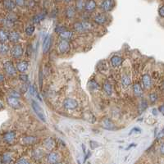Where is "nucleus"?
Segmentation results:
<instances>
[{
  "instance_id": "bb28decb",
  "label": "nucleus",
  "mask_w": 164,
  "mask_h": 164,
  "mask_svg": "<svg viewBox=\"0 0 164 164\" xmlns=\"http://www.w3.org/2000/svg\"><path fill=\"white\" fill-rule=\"evenodd\" d=\"M73 34L72 31H70V30H65L62 32L61 34H59V37L61 38L62 39H64V40H69L71 39L73 37Z\"/></svg>"
},
{
  "instance_id": "052dcab7",
  "label": "nucleus",
  "mask_w": 164,
  "mask_h": 164,
  "mask_svg": "<svg viewBox=\"0 0 164 164\" xmlns=\"http://www.w3.org/2000/svg\"><path fill=\"white\" fill-rule=\"evenodd\" d=\"M77 163L78 164H81V163H80V161H79V160H77Z\"/></svg>"
},
{
  "instance_id": "a19ab883",
  "label": "nucleus",
  "mask_w": 164,
  "mask_h": 164,
  "mask_svg": "<svg viewBox=\"0 0 164 164\" xmlns=\"http://www.w3.org/2000/svg\"><path fill=\"white\" fill-rule=\"evenodd\" d=\"M158 15H159L160 17L164 18V5H162L158 8Z\"/></svg>"
},
{
  "instance_id": "4468645a",
  "label": "nucleus",
  "mask_w": 164,
  "mask_h": 164,
  "mask_svg": "<svg viewBox=\"0 0 164 164\" xmlns=\"http://www.w3.org/2000/svg\"><path fill=\"white\" fill-rule=\"evenodd\" d=\"M21 39V34L17 30H10L9 31V37H8V40L11 43H13L15 44L18 43Z\"/></svg>"
},
{
  "instance_id": "f8f14e48",
  "label": "nucleus",
  "mask_w": 164,
  "mask_h": 164,
  "mask_svg": "<svg viewBox=\"0 0 164 164\" xmlns=\"http://www.w3.org/2000/svg\"><path fill=\"white\" fill-rule=\"evenodd\" d=\"M58 48L59 53H62V54H65L70 50V43L68 40L61 39V41L58 43Z\"/></svg>"
},
{
  "instance_id": "20e7f679",
  "label": "nucleus",
  "mask_w": 164,
  "mask_h": 164,
  "mask_svg": "<svg viewBox=\"0 0 164 164\" xmlns=\"http://www.w3.org/2000/svg\"><path fill=\"white\" fill-rule=\"evenodd\" d=\"M23 53H24V50H23V47L21 44L20 43H17V44H14L11 50H10V53H11V56L12 57L15 59H19L20 58L22 57L23 55Z\"/></svg>"
},
{
  "instance_id": "4be33fe9",
  "label": "nucleus",
  "mask_w": 164,
  "mask_h": 164,
  "mask_svg": "<svg viewBox=\"0 0 164 164\" xmlns=\"http://www.w3.org/2000/svg\"><path fill=\"white\" fill-rule=\"evenodd\" d=\"M142 81H143V84H144V86H145V89H150L151 85H152V79L150 77V76L149 74L145 73L142 76Z\"/></svg>"
},
{
  "instance_id": "cd10ccee",
  "label": "nucleus",
  "mask_w": 164,
  "mask_h": 164,
  "mask_svg": "<svg viewBox=\"0 0 164 164\" xmlns=\"http://www.w3.org/2000/svg\"><path fill=\"white\" fill-rule=\"evenodd\" d=\"M10 48L8 44L6 43H0V54L1 55H7L9 52Z\"/></svg>"
},
{
  "instance_id": "c03bdc74",
  "label": "nucleus",
  "mask_w": 164,
  "mask_h": 164,
  "mask_svg": "<svg viewBox=\"0 0 164 164\" xmlns=\"http://www.w3.org/2000/svg\"><path fill=\"white\" fill-rule=\"evenodd\" d=\"M21 90H22V92H23V93L27 91V90H28V84H27V83H25L24 85H22V87H21Z\"/></svg>"
},
{
  "instance_id": "6ab92c4d",
  "label": "nucleus",
  "mask_w": 164,
  "mask_h": 164,
  "mask_svg": "<svg viewBox=\"0 0 164 164\" xmlns=\"http://www.w3.org/2000/svg\"><path fill=\"white\" fill-rule=\"evenodd\" d=\"M102 126L106 129L107 130H113L115 129V125L112 121L108 119V118H105L103 119V121H102Z\"/></svg>"
},
{
  "instance_id": "0eeeda50",
  "label": "nucleus",
  "mask_w": 164,
  "mask_h": 164,
  "mask_svg": "<svg viewBox=\"0 0 164 164\" xmlns=\"http://www.w3.org/2000/svg\"><path fill=\"white\" fill-rule=\"evenodd\" d=\"M17 138V134L13 130H9L5 132L3 135V142L8 144V145H12L14 143L15 140Z\"/></svg>"
},
{
  "instance_id": "a18cd8bd",
  "label": "nucleus",
  "mask_w": 164,
  "mask_h": 164,
  "mask_svg": "<svg viewBox=\"0 0 164 164\" xmlns=\"http://www.w3.org/2000/svg\"><path fill=\"white\" fill-rule=\"evenodd\" d=\"M140 129H139V128H137V127H135L133 130L130 131V134H132V133H140Z\"/></svg>"
},
{
  "instance_id": "2eb2a0df",
  "label": "nucleus",
  "mask_w": 164,
  "mask_h": 164,
  "mask_svg": "<svg viewBox=\"0 0 164 164\" xmlns=\"http://www.w3.org/2000/svg\"><path fill=\"white\" fill-rule=\"evenodd\" d=\"M46 15H47V12H45V11L40 12L36 15H34V17H32V20H31L32 24H39V22H41L43 20H44V18L46 17Z\"/></svg>"
},
{
  "instance_id": "6e6552de",
  "label": "nucleus",
  "mask_w": 164,
  "mask_h": 164,
  "mask_svg": "<svg viewBox=\"0 0 164 164\" xmlns=\"http://www.w3.org/2000/svg\"><path fill=\"white\" fill-rule=\"evenodd\" d=\"M0 3L7 12H14L17 8L14 0H0Z\"/></svg>"
},
{
  "instance_id": "a211bd4d",
  "label": "nucleus",
  "mask_w": 164,
  "mask_h": 164,
  "mask_svg": "<svg viewBox=\"0 0 164 164\" xmlns=\"http://www.w3.org/2000/svg\"><path fill=\"white\" fill-rule=\"evenodd\" d=\"M30 63L26 61H21L17 64V70L21 73H23L26 72L29 68Z\"/></svg>"
},
{
  "instance_id": "aec40b11",
  "label": "nucleus",
  "mask_w": 164,
  "mask_h": 164,
  "mask_svg": "<svg viewBox=\"0 0 164 164\" xmlns=\"http://www.w3.org/2000/svg\"><path fill=\"white\" fill-rule=\"evenodd\" d=\"M51 47V37L49 34H47L44 38L43 42V53H47L49 51Z\"/></svg>"
},
{
  "instance_id": "423d86ee",
  "label": "nucleus",
  "mask_w": 164,
  "mask_h": 164,
  "mask_svg": "<svg viewBox=\"0 0 164 164\" xmlns=\"http://www.w3.org/2000/svg\"><path fill=\"white\" fill-rule=\"evenodd\" d=\"M3 67L5 73L7 75H8L9 76H15L17 75V68H15L14 64L12 63V62L8 60V61L4 62Z\"/></svg>"
},
{
  "instance_id": "f3484780",
  "label": "nucleus",
  "mask_w": 164,
  "mask_h": 164,
  "mask_svg": "<svg viewBox=\"0 0 164 164\" xmlns=\"http://www.w3.org/2000/svg\"><path fill=\"white\" fill-rule=\"evenodd\" d=\"M13 161V154L10 152H6L1 156V163L3 164H10Z\"/></svg>"
},
{
  "instance_id": "680f3d73",
  "label": "nucleus",
  "mask_w": 164,
  "mask_h": 164,
  "mask_svg": "<svg viewBox=\"0 0 164 164\" xmlns=\"http://www.w3.org/2000/svg\"><path fill=\"white\" fill-rule=\"evenodd\" d=\"M56 164H63V163H56Z\"/></svg>"
},
{
  "instance_id": "864d4df0",
  "label": "nucleus",
  "mask_w": 164,
  "mask_h": 164,
  "mask_svg": "<svg viewBox=\"0 0 164 164\" xmlns=\"http://www.w3.org/2000/svg\"><path fill=\"white\" fill-rule=\"evenodd\" d=\"M90 155H91V153L89 151V152H88V154H87L86 156H85V162L86 161V159H88V158H90Z\"/></svg>"
},
{
  "instance_id": "5701e85b",
  "label": "nucleus",
  "mask_w": 164,
  "mask_h": 164,
  "mask_svg": "<svg viewBox=\"0 0 164 164\" xmlns=\"http://www.w3.org/2000/svg\"><path fill=\"white\" fill-rule=\"evenodd\" d=\"M37 142V138L32 136V135H28V136H25L22 139V143L25 145H32L35 144Z\"/></svg>"
},
{
  "instance_id": "8fccbe9b",
  "label": "nucleus",
  "mask_w": 164,
  "mask_h": 164,
  "mask_svg": "<svg viewBox=\"0 0 164 164\" xmlns=\"http://www.w3.org/2000/svg\"><path fill=\"white\" fill-rule=\"evenodd\" d=\"M159 112L164 116V104H163L162 106H160Z\"/></svg>"
},
{
  "instance_id": "b1692460",
  "label": "nucleus",
  "mask_w": 164,
  "mask_h": 164,
  "mask_svg": "<svg viewBox=\"0 0 164 164\" xmlns=\"http://www.w3.org/2000/svg\"><path fill=\"white\" fill-rule=\"evenodd\" d=\"M9 31L3 28H0V43H6L8 41Z\"/></svg>"
},
{
  "instance_id": "4c0bfd02",
  "label": "nucleus",
  "mask_w": 164,
  "mask_h": 164,
  "mask_svg": "<svg viewBox=\"0 0 164 164\" xmlns=\"http://www.w3.org/2000/svg\"><path fill=\"white\" fill-rule=\"evenodd\" d=\"M158 99V94L156 93H151L150 94V100L151 103H156Z\"/></svg>"
},
{
  "instance_id": "6e6d98bb",
  "label": "nucleus",
  "mask_w": 164,
  "mask_h": 164,
  "mask_svg": "<svg viewBox=\"0 0 164 164\" xmlns=\"http://www.w3.org/2000/svg\"><path fill=\"white\" fill-rule=\"evenodd\" d=\"M135 144H131V145H130V146H129V147H128V148H127V149H126V150H130V148H131V147H135Z\"/></svg>"
},
{
  "instance_id": "ddd939ff",
  "label": "nucleus",
  "mask_w": 164,
  "mask_h": 164,
  "mask_svg": "<svg viewBox=\"0 0 164 164\" xmlns=\"http://www.w3.org/2000/svg\"><path fill=\"white\" fill-rule=\"evenodd\" d=\"M7 102L8 103L11 107L14 108V109H18L20 108L21 105V103H20L19 99L17 98H15L12 96H8L7 98Z\"/></svg>"
},
{
  "instance_id": "de8ad7c7",
  "label": "nucleus",
  "mask_w": 164,
  "mask_h": 164,
  "mask_svg": "<svg viewBox=\"0 0 164 164\" xmlns=\"http://www.w3.org/2000/svg\"><path fill=\"white\" fill-rule=\"evenodd\" d=\"M160 153H161V154L164 156V143L162 144L161 147H160Z\"/></svg>"
},
{
  "instance_id": "bf43d9fd",
  "label": "nucleus",
  "mask_w": 164,
  "mask_h": 164,
  "mask_svg": "<svg viewBox=\"0 0 164 164\" xmlns=\"http://www.w3.org/2000/svg\"><path fill=\"white\" fill-rule=\"evenodd\" d=\"M163 89L164 90V81H163Z\"/></svg>"
},
{
  "instance_id": "13d9d810",
  "label": "nucleus",
  "mask_w": 164,
  "mask_h": 164,
  "mask_svg": "<svg viewBox=\"0 0 164 164\" xmlns=\"http://www.w3.org/2000/svg\"><path fill=\"white\" fill-rule=\"evenodd\" d=\"M82 148H83V151H84V154H85V145H82Z\"/></svg>"
},
{
  "instance_id": "5fc2aeb1",
  "label": "nucleus",
  "mask_w": 164,
  "mask_h": 164,
  "mask_svg": "<svg viewBox=\"0 0 164 164\" xmlns=\"http://www.w3.org/2000/svg\"><path fill=\"white\" fill-rule=\"evenodd\" d=\"M152 112H153V114H154V116H157V115H158V110H157V109H155V108L153 109Z\"/></svg>"
},
{
  "instance_id": "e433bc0d",
  "label": "nucleus",
  "mask_w": 164,
  "mask_h": 164,
  "mask_svg": "<svg viewBox=\"0 0 164 164\" xmlns=\"http://www.w3.org/2000/svg\"><path fill=\"white\" fill-rule=\"evenodd\" d=\"M16 164H31V163L26 158H20L17 161Z\"/></svg>"
},
{
  "instance_id": "a878e982",
  "label": "nucleus",
  "mask_w": 164,
  "mask_h": 164,
  "mask_svg": "<svg viewBox=\"0 0 164 164\" xmlns=\"http://www.w3.org/2000/svg\"><path fill=\"white\" fill-rule=\"evenodd\" d=\"M43 156V150H41L40 149H36V150H34V151H33V153H32V158H33V159L37 161V162H39V161L42 159Z\"/></svg>"
},
{
  "instance_id": "9d476101",
  "label": "nucleus",
  "mask_w": 164,
  "mask_h": 164,
  "mask_svg": "<svg viewBox=\"0 0 164 164\" xmlns=\"http://www.w3.org/2000/svg\"><path fill=\"white\" fill-rule=\"evenodd\" d=\"M76 12H77V10L76 8L75 5H68L65 8L64 15L66 16V17L68 19H73L76 15Z\"/></svg>"
},
{
  "instance_id": "09e8293b",
  "label": "nucleus",
  "mask_w": 164,
  "mask_h": 164,
  "mask_svg": "<svg viewBox=\"0 0 164 164\" xmlns=\"http://www.w3.org/2000/svg\"><path fill=\"white\" fill-rule=\"evenodd\" d=\"M39 85L40 87H42V72H41V71L39 72Z\"/></svg>"
},
{
  "instance_id": "473e14b6",
  "label": "nucleus",
  "mask_w": 164,
  "mask_h": 164,
  "mask_svg": "<svg viewBox=\"0 0 164 164\" xmlns=\"http://www.w3.org/2000/svg\"><path fill=\"white\" fill-rule=\"evenodd\" d=\"M103 90L105 91V93H106L107 95H111L112 94V87L110 83L104 82L103 85Z\"/></svg>"
},
{
  "instance_id": "3c124183",
  "label": "nucleus",
  "mask_w": 164,
  "mask_h": 164,
  "mask_svg": "<svg viewBox=\"0 0 164 164\" xmlns=\"http://www.w3.org/2000/svg\"><path fill=\"white\" fill-rule=\"evenodd\" d=\"M63 1L65 3H67V4H70V3H72L74 1H76V0H63Z\"/></svg>"
},
{
  "instance_id": "c756f323",
  "label": "nucleus",
  "mask_w": 164,
  "mask_h": 164,
  "mask_svg": "<svg viewBox=\"0 0 164 164\" xmlns=\"http://www.w3.org/2000/svg\"><path fill=\"white\" fill-rule=\"evenodd\" d=\"M86 0H76L75 1V7L77 11L81 12L82 10L85 9V5Z\"/></svg>"
},
{
  "instance_id": "412c9836",
  "label": "nucleus",
  "mask_w": 164,
  "mask_h": 164,
  "mask_svg": "<svg viewBox=\"0 0 164 164\" xmlns=\"http://www.w3.org/2000/svg\"><path fill=\"white\" fill-rule=\"evenodd\" d=\"M43 146L47 150L52 151L55 147V140L53 138H47L46 140L43 141Z\"/></svg>"
},
{
  "instance_id": "72a5a7b5",
  "label": "nucleus",
  "mask_w": 164,
  "mask_h": 164,
  "mask_svg": "<svg viewBox=\"0 0 164 164\" xmlns=\"http://www.w3.org/2000/svg\"><path fill=\"white\" fill-rule=\"evenodd\" d=\"M14 1L17 7L21 8L26 7V4H27V0H14Z\"/></svg>"
},
{
  "instance_id": "7ed1b4c3",
  "label": "nucleus",
  "mask_w": 164,
  "mask_h": 164,
  "mask_svg": "<svg viewBox=\"0 0 164 164\" xmlns=\"http://www.w3.org/2000/svg\"><path fill=\"white\" fill-rule=\"evenodd\" d=\"M108 20H109V16L107 15V12H98L93 17L94 22L99 25H105L108 21Z\"/></svg>"
},
{
  "instance_id": "49530a36",
  "label": "nucleus",
  "mask_w": 164,
  "mask_h": 164,
  "mask_svg": "<svg viewBox=\"0 0 164 164\" xmlns=\"http://www.w3.org/2000/svg\"><path fill=\"white\" fill-rule=\"evenodd\" d=\"M4 81H5L4 75L0 72V84H1V83H3V82H4Z\"/></svg>"
},
{
  "instance_id": "58836bf2",
  "label": "nucleus",
  "mask_w": 164,
  "mask_h": 164,
  "mask_svg": "<svg viewBox=\"0 0 164 164\" xmlns=\"http://www.w3.org/2000/svg\"><path fill=\"white\" fill-rule=\"evenodd\" d=\"M9 96H12V97H15V98H20L21 97V94H20L19 92H17V90H10L9 92Z\"/></svg>"
},
{
  "instance_id": "dca6fc26",
  "label": "nucleus",
  "mask_w": 164,
  "mask_h": 164,
  "mask_svg": "<svg viewBox=\"0 0 164 164\" xmlns=\"http://www.w3.org/2000/svg\"><path fill=\"white\" fill-rule=\"evenodd\" d=\"M46 159L49 164H56L58 163L59 160V156L56 152H50L47 154Z\"/></svg>"
},
{
  "instance_id": "f704fd0d",
  "label": "nucleus",
  "mask_w": 164,
  "mask_h": 164,
  "mask_svg": "<svg viewBox=\"0 0 164 164\" xmlns=\"http://www.w3.org/2000/svg\"><path fill=\"white\" fill-rule=\"evenodd\" d=\"M88 86L90 87L91 90H98V89L99 88V84H98L95 81H90L88 82Z\"/></svg>"
},
{
  "instance_id": "393cba45",
  "label": "nucleus",
  "mask_w": 164,
  "mask_h": 164,
  "mask_svg": "<svg viewBox=\"0 0 164 164\" xmlns=\"http://www.w3.org/2000/svg\"><path fill=\"white\" fill-rule=\"evenodd\" d=\"M110 62H111L112 66L113 68H118L123 63V59L121 57H119V56H113V57H112Z\"/></svg>"
},
{
  "instance_id": "603ef678",
  "label": "nucleus",
  "mask_w": 164,
  "mask_h": 164,
  "mask_svg": "<svg viewBox=\"0 0 164 164\" xmlns=\"http://www.w3.org/2000/svg\"><path fill=\"white\" fill-rule=\"evenodd\" d=\"M163 136H164V129H163L158 133V137H163Z\"/></svg>"
},
{
  "instance_id": "9b49d317",
  "label": "nucleus",
  "mask_w": 164,
  "mask_h": 164,
  "mask_svg": "<svg viewBox=\"0 0 164 164\" xmlns=\"http://www.w3.org/2000/svg\"><path fill=\"white\" fill-rule=\"evenodd\" d=\"M97 1L96 0H86L85 5V11L89 13L94 12L97 9Z\"/></svg>"
},
{
  "instance_id": "39448f33",
  "label": "nucleus",
  "mask_w": 164,
  "mask_h": 164,
  "mask_svg": "<svg viewBox=\"0 0 164 164\" xmlns=\"http://www.w3.org/2000/svg\"><path fill=\"white\" fill-rule=\"evenodd\" d=\"M31 105H32L33 110L35 112V114L38 116L39 119L43 121V122H46V117H45V115H44V112H43V108L40 107L39 103L35 101V100H32Z\"/></svg>"
},
{
  "instance_id": "7c9ffc66",
  "label": "nucleus",
  "mask_w": 164,
  "mask_h": 164,
  "mask_svg": "<svg viewBox=\"0 0 164 164\" xmlns=\"http://www.w3.org/2000/svg\"><path fill=\"white\" fill-rule=\"evenodd\" d=\"M131 84V81H130V76L128 75H124L122 78H121V85L124 88H128Z\"/></svg>"
},
{
  "instance_id": "1a4fd4ad",
  "label": "nucleus",
  "mask_w": 164,
  "mask_h": 164,
  "mask_svg": "<svg viewBox=\"0 0 164 164\" xmlns=\"http://www.w3.org/2000/svg\"><path fill=\"white\" fill-rule=\"evenodd\" d=\"M63 107L68 110H74L78 107V102L74 99L68 98L63 101Z\"/></svg>"
},
{
  "instance_id": "4d7b16f0",
  "label": "nucleus",
  "mask_w": 164,
  "mask_h": 164,
  "mask_svg": "<svg viewBox=\"0 0 164 164\" xmlns=\"http://www.w3.org/2000/svg\"><path fill=\"white\" fill-rule=\"evenodd\" d=\"M2 109H3V104L2 102L0 101V111H1Z\"/></svg>"
},
{
  "instance_id": "c85d7f7f",
  "label": "nucleus",
  "mask_w": 164,
  "mask_h": 164,
  "mask_svg": "<svg viewBox=\"0 0 164 164\" xmlns=\"http://www.w3.org/2000/svg\"><path fill=\"white\" fill-rule=\"evenodd\" d=\"M133 91H134V94L136 96H141L142 95L143 90H142L141 85L139 83H135V84L133 85Z\"/></svg>"
},
{
  "instance_id": "2f4dec72",
  "label": "nucleus",
  "mask_w": 164,
  "mask_h": 164,
  "mask_svg": "<svg viewBox=\"0 0 164 164\" xmlns=\"http://www.w3.org/2000/svg\"><path fill=\"white\" fill-rule=\"evenodd\" d=\"M34 30H35V26H34V25L30 24L25 27V33L26 35H28V36H31L32 34H34Z\"/></svg>"
},
{
  "instance_id": "f03ea898",
  "label": "nucleus",
  "mask_w": 164,
  "mask_h": 164,
  "mask_svg": "<svg viewBox=\"0 0 164 164\" xmlns=\"http://www.w3.org/2000/svg\"><path fill=\"white\" fill-rule=\"evenodd\" d=\"M116 4V0H102L99 4V8L102 12L108 13L115 8Z\"/></svg>"
},
{
  "instance_id": "37998d69",
  "label": "nucleus",
  "mask_w": 164,
  "mask_h": 164,
  "mask_svg": "<svg viewBox=\"0 0 164 164\" xmlns=\"http://www.w3.org/2000/svg\"><path fill=\"white\" fill-rule=\"evenodd\" d=\"M30 92L32 95H34V94H37V92L35 90V88L34 86H30Z\"/></svg>"
},
{
  "instance_id": "ea45409f",
  "label": "nucleus",
  "mask_w": 164,
  "mask_h": 164,
  "mask_svg": "<svg viewBox=\"0 0 164 164\" xmlns=\"http://www.w3.org/2000/svg\"><path fill=\"white\" fill-rule=\"evenodd\" d=\"M19 79L24 83H26V82L29 81V77L26 74H21L19 76Z\"/></svg>"
},
{
  "instance_id": "79ce46f5",
  "label": "nucleus",
  "mask_w": 164,
  "mask_h": 164,
  "mask_svg": "<svg viewBox=\"0 0 164 164\" xmlns=\"http://www.w3.org/2000/svg\"><path fill=\"white\" fill-rule=\"evenodd\" d=\"M90 148H91L92 150H94V149H96L98 147H99V144H98L96 141H90Z\"/></svg>"
},
{
  "instance_id": "f257e3e1",
  "label": "nucleus",
  "mask_w": 164,
  "mask_h": 164,
  "mask_svg": "<svg viewBox=\"0 0 164 164\" xmlns=\"http://www.w3.org/2000/svg\"><path fill=\"white\" fill-rule=\"evenodd\" d=\"M73 28L76 32L84 33V32H86V31H89L90 30H91L93 28V25L86 21H81L75 22L73 24Z\"/></svg>"
},
{
  "instance_id": "c9c22d12",
  "label": "nucleus",
  "mask_w": 164,
  "mask_h": 164,
  "mask_svg": "<svg viewBox=\"0 0 164 164\" xmlns=\"http://www.w3.org/2000/svg\"><path fill=\"white\" fill-rule=\"evenodd\" d=\"M65 30H67L65 28V26H63V25H58L55 27V32L58 33V34H61L62 32L65 31Z\"/></svg>"
}]
</instances>
